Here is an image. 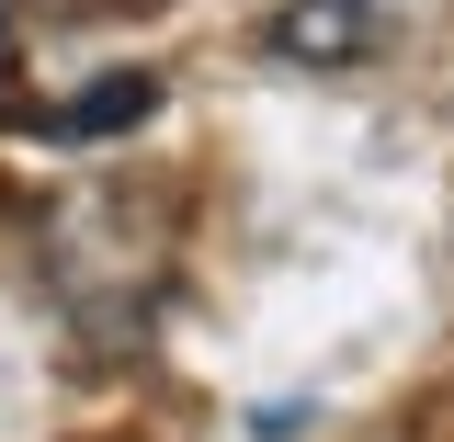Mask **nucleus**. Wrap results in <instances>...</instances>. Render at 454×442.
<instances>
[{"label": "nucleus", "mask_w": 454, "mask_h": 442, "mask_svg": "<svg viewBox=\"0 0 454 442\" xmlns=\"http://www.w3.org/2000/svg\"><path fill=\"white\" fill-rule=\"evenodd\" d=\"M375 35H387L375 0H284L273 12V57H295V68H352V57H375Z\"/></svg>", "instance_id": "nucleus-1"}, {"label": "nucleus", "mask_w": 454, "mask_h": 442, "mask_svg": "<svg viewBox=\"0 0 454 442\" xmlns=\"http://www.w3.org/2000/svg\"><path fill=\"white\" fill-rule=\"evenodd\" d=\"M160 113V80L148 68H114V80H91L68 113H46V136H125V125H148Z\"/></svg>", "instance_id": "nucleus-2"}, {"label": "nucleus", "mask_w": 454, "mask_h": 442, "mask_svg": "<svg viewBox=\"0 0 454 442\" xmlns=\"http://www.w3.org/2000/svg\"><path fill=\"white\" fill-rule=\"evenodd\" d=\"M0 46H12V0H0Z\"/></svg>", "instance_id": "nucleus-3"}]
</instances>
